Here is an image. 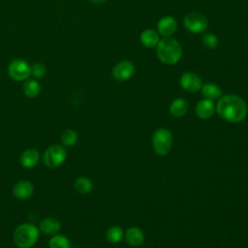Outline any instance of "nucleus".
<instances>
[{"label": "nucleus", "mask_w": 248, "mask_h": 248, "mask_svg": "<svg viewBox=\"0 0 248 248\" xmlns=\"http://www.w3.org/2000/svg\"><path fill=\"white\" fill-rule=\"evenodd\" d=\"M124 237L123 230L118 226H112L108 229L106 232V238L109 243L116 244L122 240Z\"/></svg>", "instance_id": "obj_21"}, {"label": "nucleus", "mask_w": 248, "mask_h": 248, "mask_svg": "<svg viewBox=\"0 0 248 248\" xmlns=\"http://www.w3.org/2000/svg\"><path fill=\"white\" fill-rule=\"evenodd\" d=\"M189 109L188 102L183 98H176L170 104V113L174 117L184 116Z\"/></svg>", "instance_id": "obj_17"}, {"label": "nucleus", "mask_w": 248, "mask_h": 248, "mask_svg": "<svg viewBox=\"0 0 248 248\" xmlns=\"http://www.w3.org/2000/svg\"><path fill=\"white\" fill-rule=\"evenodd\" d=\"M182 52L180 43L171 37L161 39L156 46L157 57L165 65L176 64L181 59Z\"/></svg>", "instance_id": "obj_2"}, {"label": "nucleus", "mask_w": 248, "mask_h": 248, "mask_svg": "<svg viewBox=\"0 0 248 248\" xmlns=\"http://www.w3.org/2000/svg\"><path fill=\"white\" fill-rule=\"evenodd\" d=\"M46 66L42 62H34L31 64V76L38 79L42 78L46 75Z\"/></svg>", "instance_id": "obj_25"}, {"label": "nucleus", "mask_w": 248, "mask_h": 248, "mask_svg": "<svg viewBox=\"0 0 248 248\" xmlns=\"http://www.w3.org/2000/svg\"><path fill=\"white\" fill-rule=\"evenodd\" d=\"M74 189L79 194H88L93 190V182L88 177L80 176L75 180Z\"/></svg>", "instance_id": "obj_20"}, {"label": "nucleus", "mask_w": 248, "mask_h": 248, "mask_svg": "<svg viewBox=\"0 0 248 248\" xmlns=\"http://www.w3.org/2000/svg\"><path fill=\"white\" fill-rule=\"evenodd\" d=\"M215 110V104L212 100L209 99H202L200 100L195 107L196 115L201 119H208L210 118Z\"/></svg>", "instance_id": "obj_12"}, {"label": "nucleus", "mask_w": 248, "mask_h": 248, "mask_svg": "<svg viewBox=\"0 0 248 248\" xmlns=\"http://www.w3.org/2000/svg\"><path fill=\"white\" fill-rule=\"evenodd\" d=\"M60 140L64 146H74L78 140V135L75 130L67 129L62 133Z\"/></svg>", "instance_id": "obj_23"}, {"label": "nucleus", "mask_w": 248, "mask_h": 248, "mask_svg": "<svg viewBox=\"0 0 248 248\" xmlns=\"http://www.w3.org/2000/svg\"><path fill=\"white\" fill-rule=\"evenodd\" d=\"M202 43L208 49H215L219 46V39L212 33H204L202 38Z\"/></svg>", "instance_id": "obj_24"}, {"label": "nucleus", "mask_w": 248, "mask_h": 248, "mask_svg": "<svg viewBox=\"0 0 248 248\" xmlns=\"http://www.w3.org/2000/svg\"><path fill=\"white\" fill-rule=\"evenodd\" d=\"M89 1L93 4H103V3L107 2V0H89Z\"/></svg>", "instance_id": "obj_26"}, {"label": "nucleus", "mask_w": 248, "mask_h": 248, "mask_svg": "<svg viewBox=\"0 0 248 248\" xmlns=\"http://www.w3.org/2000/svg\"><path fill=\"white\" fill-rule=\"evenodd\" d=\"M151 142L155 153L160 156H165L171 149L172 135L167 128H158L152 135Z\"/></svg>", "instance_id": "obj_4"}, {"label": "nucleus", "mask_w": 248, "mask_h": 248, "mask_svg": "<svg viewBox=\"0 0 248 248\" xmlns=\"http://www.w3.org/2000/svg\"><path fill=\"white\" fill-rule=\"evenodd\" d=\"M202 94L205 99L209 100H218L220 97H222L223 91L222 88L214 83V82H206L202 84Z\"/></svg>", "instance_id": "obj_18"}, {"label": "nucleus", "mask_w": 248, "mask_h": 248, "mask_svg": "<svg viewBox=\"0 0 248 248\" xmlns=\"http://www.w3.org/2000/svg\"><path fill=\"white\" fill-rule=\"evenodd\" d=\"M9 77L15 81H25L31 77V64L25 59H13L7 68Z\"/></svg>", "instance_id": "obj_5"}, {"label": "nucleus", "mask_w": 248, "mask_h": 248, "mask_svg": "<svg viewBox=\"0 0 248 248\" xmlns=\"http://www.w3.org/2000/svg\"><path fill=\"white\" fill-rule=\"evenodd\" d=\"M177 29V21L171 16H166L160 18L157 24V32L159 35L166 37H171Z\"/></svg>", "instance_id": "obj_10"}, {"label": "nucleus", "mask_w": 248, "mask_h": 248, "mask_svg": "<svg viewBox=\"0 0 248 248\" xmlns=\"http://www.w3.org/2000/svg\"><path fill=\"white\" fill-rule=\"evenodd\" d=\"M127 243L134 247H139L144 242V233L138 227H130L124 233Z\"/></svg>", "instance_id": "obj_15"}, {"label": "nucleus", "mask_w": 248, "mask_h": 248, "mask_svg": "<svg viewBox=\"0 0 248 248\" xmlns=\"http://www.w3.org/2000/svg\"><path fill=\"white\" fill-rule=\"evenodd\" d=\"M160 35L157 30L148 28L143 30L140 35V41L142 46L148 48L156 47L158 43L160 42Z\"/></svg>", "instance_id": "obj_16"}, {"label": "nucleus", "mask_w": 248, "mask_h": 248, "mask_svg": "<svg viewBox=\"0 0 248 248\" xmlns=\"http://www.w3.org/2000/svg\"><path fill=\"white\" fill-rule=\"evenodd\" d=\"M183 24L190 33L202 34L208 27V20L202 14L192 12L184 16Z\"/></svg>", "instance_id": "obj_7"}, {"label": "nucleus", "mask_w": 248, "mask_h": 248, "mask_svg": "<svg viewBox=\"0 0 248 248\" xmlns=\"http://www.w3.org/2000/svg\"><path fill=\"white\" fill-rule=\"evenodd\" d=\"M40 159V153L36 148L30 147L25 149L19 157L20 165L25 169H32L38 163Z\"/></svg>", "instance_id": "obj_13"}, {"label": "nucleus", "mask_w": 248, "mask_h": 248, "mask_svg": "<svg viewBox=\"0 0 248 248\" xmlns=\"http://www.w3.org/2000/svg\"><path fill=\"white\" fill-rule=\"evenodd\" d=\"M49 248H70L71 241L63 234H54L48 241Z\"/></svg>", "instance_id": "obj_22"}, {"label": "nucleus", "mask_w": 248, "mask_h": 248, "mask_svg": "<svg viewBox=\"0 0 248 248\" xmlns=\"http://www.w3.org/2000/svg\"><path fill=\"white\" fill-rule=\"evenodd\" d=\"M67 158V152L61 144H51L44 152V165L49 169H54L61 166Z\"/></svg>", "instance_id": "obj_6"}, {"label": "nucleus", "mask_w": 248, "mask_h": 248, "mask_svg": "<svg viewBox=\"0 0 248 248\" xmlns=\"http://www.w3.org/2000/svg\"><path fill=\"white\" fill-rule=\"evenodd\" d=\"M14 242L18 248H31L39 239V229L31 223H23L14 232Z\"/></svg>", "instance_id": "obj_3"}, {"label": "nucleus", "mask_w": 248, "mask_h": 248, "mask_svg": "<svg viewBox=\"0 0 248 248\" xmlns=\"http://www.w3.org/2000/svg\"><path fill=\"white\" fill-rule=\"evenodd\" d=\"M34 193V185L29 180H19L13 187V195L18 200H27Z\"/></svg>", "instance_id": "obj_11"}, {"label": "nucleus", "mask_w": 248, "mask_h": 248, "mask_svg": "<svg viewBox=\"0 0 248 248\" xmlns=\"http://www.w3.org/2000/svg\"><path fill=\"white\" fill-rule=\"evenodd\" d=\"M179 84L184 90L191 93H195L202 89L203 83L201 77L196 73L185 72L181 75L179 78Z\"/></svg>", "instance_id": "obj_9"}, {"label": "nucleus", "mask_w": 248, "mask_h": 248, "mask_svg": "<svg viewBox=\"0 0 248 248\" xmlns=\"http://www.w3.org/2000/svg\"><path fill=\"white\" fill-rule=\"evenodd\" d=\"M136 71L134 63L130 60H121L114 65L111 75L114 79L118 81H125L130 79Z\"/></svg>", "instance_id": "obj_8"}, {"label": "nucleus", "mask_w": 248, "mask_h": 248, "mask_svg": "<svg viewBox=\"0 0 248 248\" xmlns=\"http://www.w3.org/2000/svg\"><path fill=\"white\" fill-rule=\"evenodd\" d=\"M61 229V223L58 219L54 217H46L44 218L40 222L39 230L47 235H54L59 232Z\"/></svg>", "instance_id": "obj_14"}, {"label": "nucleus", "mask_w": 248, "mask_h": 248, "mask_svg": "<svg viewBox=\"0 0 248 248\" xmlns=\"http://www.w3.org/2000/svg\"><path fill=\"white\" fill-rule=\"evenodd\" d=\"M22 91L27 98L33 99L40 95L41 93V84L36 78H28L24 81L22 86Z\"/></svg>", "instance_id": "obj_19"}, {"label": "nucleus", "mask_w": 248, "mask_h": 248, "mask_svg": "<svg viewBox=\"0 0 248 248\" xmlns=\"http://www.w3.org/2000/svg\"><path fill=\"white\" fill-rule=\"evenodd\" d=\"M215 108L218 115L229 123L241 122L245 119L248 112L246 102L234 94L220 97Z\"/></svg>", "instance_id": "obj_1"}]
</instances>
